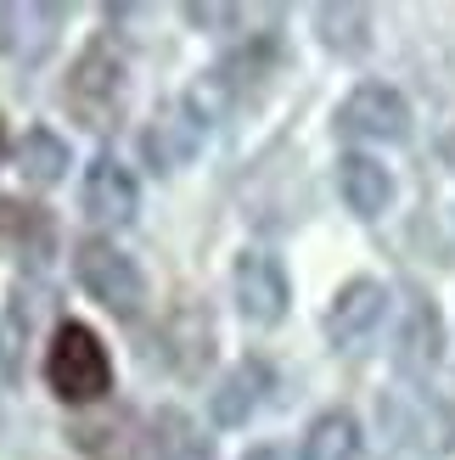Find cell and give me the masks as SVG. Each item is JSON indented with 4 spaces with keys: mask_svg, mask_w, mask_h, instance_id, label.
I'll return each instance as SVG.
<instances>
[{
    "mask_svg": "<svg viewBox=\"0 0 455 460\" xmlns=\"http://www.w3.org/2000/svg\"><path fill=\"white\" fill-rule=\"evenodd\" d=\"M45 382L62 404H96L102 394H112V359L102 349V337L85 320H62L45 349Z\"/></svg>",
    "mask_w": 455,
    "mask_h": 460,
    "instance_id": "6da1fadb",
    "label": "cell"
},
{
    "mask_svg": "<svg viewBox=\"0 0 455 460\" xmlns=\"http://www.w3.org/2000/svg\"><path fill=\"white\" fill-rule=\"evenodd\" d=\"M62 107L74 112L85 129H112L124 112V57L112 51L107 40H90L79 62L67 67V84H62Z\"/></svg>",
    "mask_w": 455,
    "mask_h": 460,
    "instance_id": "7a4b0ae2",
    "label": "cell"
},
{
    "mask_svg": "<svg viewBox=\"0 0 455 460\" xmlns=\"http://www.w3.org/2000/svg\"><path fill=\"white\" fill-rule=\"evenodd\" d=\"M281 62V34L276 29H264V34H254L247 45H236V51H225L209 74H202V84L192 90V102L209 112H225V107H242L254 90L264 84V74Z\"/></svg>",
    "mask_w": 455,
    "mask_h": 460,
    "instance_id": "3957f363",
    "label": "cell"
},
{
    "mask_svg": "<svg viewBox=\"0 0 455 460\" xmlns=\"http://www.w3.org/2000/svg\"><path fill=\"white\" fill-rule=\"evenodd\" d=\"M74 275H79V287L119 320H135L147 304V281H141V270H135V259L124 247L102 242V236H85L74 247Z\"/></svg>",
    "mask_w": 455,
    "mask_h": 460,
    "instance_id": "277c9868",
    "label": "cell"
},
{
    "mask_svg": "<svg viewBox=\"0 0 455 460\" xmlns=\"http://www.w3.org/2000/svg\"><path fill=\"white\" fill-rule=\"evenodd\" d=\"M202 129H209V112H202L192 96H169L164 107L152 112V124L141 129V157L152 174H174L186 169L197 146H202Z\"/></svg>",
    "mask_w": 455,
    "mask_h": 460,
    "instance_id": "5b68a950",
    "label": "cell"
},
{
    "mask_svg": "<svg viewBox=\"0 0 455 460\" xmlns=\"http://www.w3.org/2000/svg\"><path fill=\"white\" fill-rule=\"evenodd\" d=\"M332 129L343 141H405L411 135V107L394 84H360L349 90V102L337 107Z\"/></svg>",
    "mask_w": 455,
    "mask_h": 460,
    "instance_id": "8992f818",
    "label": "cell"
},
{
    "mask_svg": "<svg viewBox=\"0 0 455 460\" xmlns=\"http://www.w3.org/2000/svg\"><path fill=\"white\" fill-rule=\"evenodd\" d=\"M382 421L394 427V438H405L416 455L439 460L455 449V410L433 394H394L382 399Z\"/></svg>",
    "mask_w": 455,
    "mask_h": 460,
    "instance_id": "52a82bcc",
    "label": "cell"
},
{
    "mask_svg": "<svg viewBox=\"0 0 455 460\" xmlns=\"http://www.w3.org/2000/svg\"><path fill=\"white\" fill-rule=\"evenodd\" d=\"M231 297H236V314L247 326H276L287 314V297H292L276 252H242L231 270Z\"/></svg>",
    "mask_w": 455,
    "mask_h": 460,
    "instance_id": "ba28073f",
    "label": "cell"
},
{
    "mask_svg": "<svg viewBox=\"0 0 455 460\" xmlns=\"http://www.w3.org/2000/svg\"><path fill=\"white\" fill-rule=\"evenodd\" d=\"M67 12L45 0H0V57L12 62H45L62 34Z\"/></svg>",
    "mask_w": 455,
    "mask_h": 460,
    "instance_id": "9c48e42d",
    "label": "cell"
},
{
    "mask_svg": "<svg viewBox=\"0 0 455 460\" xmlns=\"http://www.w3.org/2000/svg\"><path fill=\"white\" fill-rule=\"evenodd\" d=\"M382 314H388V287L371 281V275H354V281L337 287L332 297V309H326V342L332 349H360L377 326H382Z\"/></svg>",
    "mask_w": 455,
    "mask_h": 460,
    "instance_id": "30bf717a",
    "label": "cell"
},
{
    "mask_svg": "<svg viewBox=\"0 0 455 460\" xmlns=\"http://www.w3.org/2000/svg\"><path fill=\"white\" fill-rule=\"evenodd\" d=\"M79 202L96 225H129L135 208H141V191H135V174L119 164V157H96L85 169V186H79Z\"/></svg>",
    "mask_w": 455,
    "mask_h": 460,
    "instance_id": "8fae6325",
    "label": "cell"
},
{
    "mask_svg": "<svg viewBox=\"0 0 455 460\" xmlns=\"http://www.w3.org/2000/svg\"><path fill=\"white\" fill-rule=\"evenodd\" d=\"M57 247V219L40 202L22 197H0V252H12L22 264H45Z\"/></svg>",
    "mask_w": 455,
    "mask_h": 460,
    "instance_id": "7c38bea8",
    "label": "cell"
},
{
    "mask_svg": "<svg viewBox=\"0 0 455 460\" xmlns=\"http://www.w3.org/2000/svg\"><path fill=\"white\" fill-rule=\"evenodd\" d=\"M439 349H444V320L433 309V297L411 292L405 297V326H399V342H394V365L405 376H422L439 365Z\"/></svg>",
    "mask_w": 455,
    "mask_h": 460,
    "instance_id": "4fadbf2b",
    "label": "cell"
},
{
    "mask_svg": "<svg viewBox=\"0 0 455 460\" xmlns=\"http://www.w3.org/2000/svg\"><path fill=\"white\" fill-rule=\"evenodd\" d=\"M264 394H270V365L259 354H247V359H236L231 371L219 376V387L209 394V416L219 427H247V416L264 404Z\"/></svg>",
    "mask_w": 455,
    "mask_h": 460,
    "instance_id": "5bb4252c",
    "label": "cell"
},
{
    "mask_svg": "<svg viewBox=\"0 0 455 460\" xmlns=\"http://www.w3.org/2000/svg\"><path fill=\"white\" fill-rule=\"evenodd\" d=\"M164 359L174 365L180 376H197L202 365L214 359V320H209V309H197V304H180L174 314H169V326H164Z\"/></svg>",
    "mask_w": 455,
    "mask_h": 460,
    "instance_id": "9a60e30c",
    "label": "cell"
},
{
    "mask_svg": "<svg viewBox=\"0 0 455 460\" xmlns=\"http://www.w3.org/2000/svg\"><path fill=\"white\" fill-rule=\"evenodd\" d=\"M337 191H343L349 214H360V219H377V214L394 202V174L382 169L377 157H366V152H349V157H337Z\"/></svg>",
    "mask_w": 455,
    "mask_h": 460,
    "instance_id": "2e32d148",
    "label": "cell"
},
{
    "mask_svg": "<svg viewBox=\"0 0 455 460\" xmlns=\"http://www.w3.org/2000/svg\"><path fill=\"white\" fill-rule=\"evenodd\" d=\"M34 320H40V297L17 287L0 309V376L6 382H22V349L34 337Z\"/></svg>",
    "mask_w": 455,
    "mask_h": 460,
    "instance_id": "e0dca14e",
    "label": "cell"
},
{
    "mask_svg": "<svg viewBox=\"0 0 455 460\" xmlns=\"http://www.w3.org/2000/svg\"><path fill=\"white\" fill-rule=\"evenodd\" d=\"M12 157H17V169H22L29 186H57V180L67 174V141L57 129H45V124L22 129V141L12 146Z\"/></svg>",
    "mask_w": 455,
    "mask_h": 460,
    "instance_id": "ac0fdd59",
    "label": "cell"
},
{
    "mask_svg": "<svg viewBox=\"0 0 455 460\" xmlns=\"http://www.w3.org/2000/svg\"><path fill=\"white\" fill-rule=\"evenodd\" d=\"M354 455H360V421L349 410H321V416L304 427L299 460H354Z\"/></svg>",
    "mask_w": 455,
    "mask_h": 460,
    "instance_id": "d6986e66",
    "label": "cell"
},
{
    "mask_svg": "<svg viewBox=\"0 0 455 460\" xmlns=\"http://www.w3.org/2000/svg\"><path fill=\"white\" fill-rule=\"evenodd\" d=\"M147 438H152L157 460H214V444L202 438V427L186 416V410H157Z\"/></svg>",
    "mask_w": 455,
    "mask_h": 460,
    "instance_id": "ffe728a7",
    "label": "cell"
},
{
    "mask_svg": "<svg viewBox=\"0 0 455 460\" xmlns=\"http://www.w3.org/2000/svg\"><path fill=\"white\" fill-rule=\"evenodd\" d=\"M315 34L337 57H366L371 51V12L366 6H315Z\"/></svg>",
    "mask_w": 455,
    "mask_h": 460,
    "instance_id": "44dd1931",
    "label": "cell"
},
{
    "mask_svg": "<svg viewBox=\"0 0 455 460\" xmlns=\"http://www.w3.org/2000/svg\"><path fill=\"white\" fill-rule=\"evenodd\" d=\"M180 17H186L192 29H236L242 6H197V0H192V6H180Z\"/></svg>",
    "mask_w": 455,
    "mask_h": 460,
    "instance_id": "7402d4cb",
    "label": "cell"
},
{
    "mask_svg": "<svg viewBox=\"0 0 455 460\" xmlns=\"http://www.w3.org/2000/svg\"><path fill=\"white\" fill-rule=\"evenodd\" d=\"M247 460H292V449H281V444H264V449H254Z\"/></svg>",
    "mask_w": 455,
    "mask_h": 460,
    "instance_id": "603a6c76",
    "label": "cell"
},
{
    "mask_svg": "<svg viewBox=\"0 0 455 460\" xmlns=\"http://www.w3.org/2000/svg\"><path fill=\"white\" fill-rule=\"evenodd\" d=\"M444 157H450V169H455V129L444 135Z\"/></svg>",
    "mask_w": 455,
    "mask_h": 460,
    "instance_id": "cb8c5ba5",
    "label": "cell"
},
{
    "mask_svg": "<svg viewBox=\"0 0 455 460\" xmlns=\"http://www.w3.org/2000/svg\"><path fill=\"white\" fill-rule=\"evenodd\" d=\"M0 152H6V124H0Z\"/></svg>",
    "mask_w": 455,
    "mask_h": 460,
    "instance_id": "d4e9b609",
    "label": "cell"
}]
</instances>
